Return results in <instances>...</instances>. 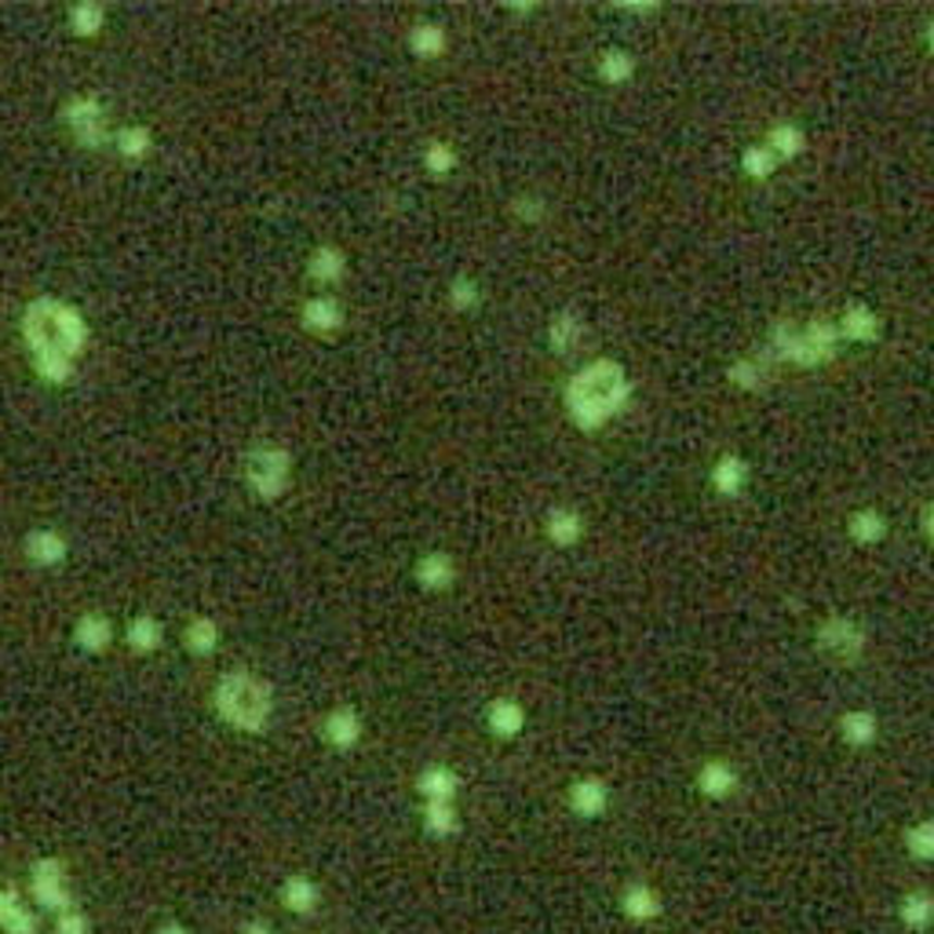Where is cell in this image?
Here are the masks:
<instances>
[{
  "instance_id": "cell-16",
  "label": "cell",
  "mask_w": 934,
  "mask_h": 934,
  "mask_svg": "<svg viewBox=\"0 0 934 934\" xmlns=\"http://www.w3.org/2000/svg\"><path fill=\"white\" fill-rule=\"evenodd\" d=\"M585 534H588V522H585V515H580L577 508L559 504V508H551L545 515V537H548L551 548L570 551V548H577L580 540H585Z\"/></svg>"
},
{
  "instance_id": "cell-21",
  "label": "cell",
  "mask_w": 934,
  "mask_h": 934,
  "mask_svg": "<svg viewBox=\"0 0 934 934\" xmlns=\"http://www.w3.org/2000/svg\"><path fill=\"white\" fill-rule=\"evenodd\" d=\"M741 778L734 770V763L727 759H705L698 767V792L705 799H730L738 792Z\"/></svg>"
},
{
  "instance_id": "cell-46",
  "label": "cell",
  "mask_w": 934,
  "mask_h": 934,
  "mask_svg": "<svg viewBox=\"0 0 934 934\" xmlns=\"http://www.w3.org/2000/svg\"><path fill=\"white\" fill-rule=\"evenodd\" d=\"M241 934H274V931H270L264 920H248L245 927H241Z\"/></svg>"
},
{
  "instance_id": "cell-35",
  "label": "cell",
  "mask_w": 934,
  "mask_h": 934,
  "mask_svg": "<svg viewBox=\"0 0 934 934\" xmlns=\"http://www.w3.org/2000/svg\"><path fill=\"white\" fill-rule=\"evenodd\" d=\"M620 909H625L628 920L650 923V920H657L661 898H657V891L650 887V883H628V887L620 891Z\"/></svg>"
},
{
  "instance_id": "cell-10",
  "label": "cell",
  "mask_w": 934,
  "mask_h": 934,
  "mask_svg": "<svg viewBox=\"0 0 934 934\" xmlns=\"http://www.w3.org/2000/svg\"><path fill=\"white\" fill-rule=\"evenodd\" d=\"M318 734L333 752H350L358 749L361 734H366V722H361V712L355 705H333L321 716Z\"/></svg>"
},
{
  "instance_id": "cell-43",
  "label": "cell",
  "mask_w": 934,
  "mask_h": 934,
  "mask_svg": "<svg viewBox=\"0 0 934 934\" xmlns=\"http://www.w3.org/2000/svg\"><path fill=\"white\" fill-rule=\"evenodd\" d=\"M88 931H92V923H88V917L77 906L55 917V934H88Z\"/></svg>"
},
{
  "instance_id": "cell-2",
  "label": "cell",
  "mask_w": 934,
  "mask_h": 934,
  "mask_svg": "<svg viewBox=\"0 0 934 934\" xmlns=\"http://www.w3.org/2000/svg\"><path fill=\"white\" fill-rule=\"evenodd\" d=\"M631 401L628 369L617 358H591L562 387V409L577 431H602Z\"/></svg>"
},
{
  "instance_id": "cell-22",
  "label": "cell",
  "mask_w": 934,
  "mask_h": 934,
  "mask_svg": "<svg viewBox=\"0 0 934 934\" xmlns=\"http://www.w3.org/2000/svg\"><path fill=\"white\" fill-rule=\"evenodd\" d=\"M110 146H114V154L120 161H128V165H139V161H146L150 154H154V132L143 125V120H128V125H117L114 128V139H110Z\"/></svg>"
},
{
  "instance_id": "cell-11",
  "label": "cell",
  "mask_w": 934,
  "mask_h": 934,
  "mask_svg": "<svg viewBox=\"0 0 934 934\" xmlns=\"http://www.w3.org/2000/svg\"><path fill=\"white\" fill-rule=\"evenodd\" d=\"M69 636H74V647L80 654L99 657V654H110V647L117 642V625L103 610H85V614L74 620V631H69Z\"/></svg>"
},
{
  "instance_id": "cell-12",
  "label": "cell",
  "mask_w": 934,
  "mask_h": 934,
  "mask_svg": "<svg viewBox=\"0 0 934 934\" xmlns=\"http://www.w3.org/2000/svg\"><path fill=\"white\" fill-rule=\"evenodd\" d=\"M69 555L66 534H59L55 526H34L23 534V559L37 570H55L63 566Z\"/></svg>"
},
{
  "instance_id": "cell-33",
  "label": "cell",
  "mask_w": 934,
  "mask_h": 934,
  "mask_svg": "<svg viewBox=\"0 0 934 934\" xmlns=\"http://www.w3.org/2000/svg\"><path fill=\"white\" fill-rule=\"evenodd\" d=\"M767 376H770V366H767V358L763 355H741V358H734L727 366V380H730V387H738V391H763L767 387Z\"/></svg>"
},
{
  "instance_id": "cell-17",
  "label": "cell",
  "mask_w": 934,
  "mask_h": 934,
  "mask_svg": "<svg viewBox=\"0 0 934 934\" xmlns=\"http://www.w3.org/2000/svg\"><path fill=\"white\" fill-rule=\"evenodd\" d=\"M125 647L132 650L136 657H150L165 647V620L157 614H136L125 620V631H120Z\"/></svg>"
},
{
  "instance_id": "cell-1",
  "label": "cell",
  "mask_w": 934,
  "mask_h": 934,
  "mask_svg": "<svg viewBox=\"0 0 934 934\" xmlns=\"http://www.w3.org/2000/svg\"><path fill=\"white\" fill-rule=\"evenodd\" d=\"M18 336H23L29 373L52 387H63L77 376L80 355H85L92 329H88L85 310L63 296L40 293L23 307L18 318Z\"/></svg>"
},
{
  "instance_id": "cell-32",
  "label": "cell",
  "mask_w": 934,
  "mask_h": 934,
  "mask_svg": "<svg viewBox=\"0 0 934 934\" xmlns=\"http://www.w3.org/2000/svg\"><path fill=\"white\" fill-rule=\"evenodd\" d=\"M0 931L4 934H37V917L29 912L23 895L12 887H0Z\"/></svg>"
},
{
  "instance_id": "cell-47",
  "label": "cell",
  "mask_w": 934,
  "mask_h": 934,
  "mask_svg": "<svg viewBox=\"0 0 934 934\" xmlns=\"http://www.w3.org/2000/svg\"><path fill=\"white\" fill-rule=\"evenodd\" d=\"M154 934H190L183 923H176V920H168V923H161V927L154 931Z\"/></svg>"
},
{
  "instance_id": "cell-44",
  "label": "cell",
  "mask_w": 934,
  "mask_h": 934,
  "mask_svg": "<svg viewBox=\"0 0 934 934\" xmlns=\"http://www.w3.org/2000/svg\"><path fill=\"white\" fill-rule=\"evenodd\" d=\"M920 529H923V537H927L931 545H934V500L920 511Z\"/></svg>"
},
{
  "instance_id": "cell-30",
  "label": "cell",
  "mask_w": 934,
  "mask_h": 934,
  "mask_svg": "<svg viewBox=\"0 0 934 934\" xmlns=\"http://www.w3.org/2000/svg\"><path fill=\"white\" fill-rule=\"evenodd\" d=\"M278 898H281V906L293 912V917H310V912L318 909V901H321V891H318L315 880L304 877V872H293V877L281 880Z\"/></svg>"
},
{
  "instance_id": "cell-45",
  "label": "cell",
  "mask_w": 934,
  "mask_h": 934,
  "mask_svg": "<svg viewBox=\"0 0 934 934\" xmlns=\"http://www.w3.org/2000/svg\"><path fill=\"white\" fill-rule=\"evenodd\" d=\"M617 12H628V15H654L657 4H617Z\"/></svg>"
},
{
  "instance_id": "cell-41",
  "label": "cell",
  "mask_w": 934,
  "mask_h": 934,
  "mask_svg": "<svg viewBox=\"0 0 934 934\" xmlns=\"http://www.w3.org/2000/svg\"><path fill=\"white\" fill-rule=\"evenodd\" d=\"M906 850L917 861H934V818H923L906 829Z\"/></svg>"
},
{
  "instance_id": "cell-40",
  "label": "cell",
  "mask_w": 934,
  "mask_h": 934,
  "mask_svg": "<svg viewBox=\"0 0 934 934\" xmlns=\"http://www.w3.org/2000/svg\"><path fill=\"white\" fill-rule=\"evenodd\" d=\"M457 829H460L457 803H424V832L446 840V836H453Z\"/></svg>"
},
{
  "instance_id": "cell-3",
  "label": "cell",
  "mask_w": 934,
  "mask_h": 934,
  "mask_svg": "<svg viewBox=\"0 0 934 934\" xmlns=\"http://www.w3.org/2000/svg\"><path fill=\"white\" fill-rule=\"evenodd\" d=\"M213 708L227 727L241 734H264L274 719V687L248 668H230L216 679L213 687Z\"/></svg>"
},
{
  "instance_id": "cell-8",
  "label": "cell",
  "mask_w": 934,
  "mask_h": 934,
  "mask_svg": "<svg viewBox=\"0 0 934 934\" xmlns=\"http://www.w3.org/2000/svg\"><path fill=\"white\" fill-rule=\"evenodd\" d=\"M29 898L48 912H66L74 909V891H69L66 861L63 858H37L29 866Z\"/></svg>"
},
{
  "instance_id": "cell-48",
  "label": "cell",
  "mask_w": 934,
  "mask_h": 934,
  "mask_svg": "<svg viewBox=\"0 0 934 934\" xmlns=\"http://www.w3.org/2000/svg\"><path fill=\"white\" fill-rule=\"evenodd\" d=\"M923 48H927V52L934 55V18L927 26H923Z\"/></svg>"
},
{
  "instance_id": "cell-18",
  "label": "cell",
  "mask_w": 934,
  "mask_h": 934,
  "mask_svg": "<svg viewBox=\"0 0 934 934\" xmlns=\"http://www.w3.org/2000/svg\"><path fill=\"white\" fill-rule=\"evenodd\" d=\"M708 486L727 500L741 497L749 489V460L738 457V453L716 457V464L708 468Z\"/></svg>"
},
{
  "instance_id": "cell-19",
  "label": "cell",
  "mask_w": 934,
  "mask_h": 934,
  "mask_svg": "<svg viewBox=\"0 0 934 934\" xmlns=\"http://www.w3.org/2000/svg\"><path fill=\"white\" fill-rule=\"evenodd\" d=\"M406 48L413 52V59H420V63L442 59V55L449 52V29L442 26V23H435V18H420V23L409 26Z\"/></svg>"
},
{
  "instance_id": "cell-15",
  "label": "cell",
  "mask_w": 934,
  "mask_h": 934,
  "mask_svg": "<svg viewBox=\"0 0 934 934\" xmlns=\"http://www.w3.org/2000/svg\"><path fill=\"white\" fill-rule=\"evenodd\" d=\"M836 329H840L843 344H861V347L877 344V340L883 336V321H880V315L869 304H847V307H843V315L836 318Z\"/></svg>"
},
{
  "instance_id": "cell-24",
  "label": "cell",
  "mask_w": 934,
  "mask_h": 934,
  "mask_svg": "<svg viewBox=\"0 0 934 934\" xmlns=\"http://www.w3.org/2000/svg\"><path fill=\"white\" fill-rule=\"evenodd\" d=\"M545 340H548L551 355H570V350H577L585 344V318H580L577 310H559V315H551L548 321Z\"/></svg>"
},
{
  "instance_id": "cell-13",
  "label": "cell",
  "mask_w": 934,
  "mask_h": 934,
  "mask_svg": "<svg viewBox=\"0 0 934 934\" xmlns=\"http://www.w3.org/2000/svg\"><path fill=\"white\" fill-rule=\"evenodd\" d=\"M344 278H347V253L336 245V241H321V245L310 248L307 281L318 289V293H329V289L344 285Z\"/></svg>"
},
{
  "instance_id": "cell-6",
  "label": "cell",
  "mask_w": 934,
  "mask_h": 934,
  "mask_svg": "<svg viewBox=\"0 0 934 934\" xmlns=\"http://www.w3.org/2000/svg\"><path fill=\"white\" fill-rule=\"evenodd\" d=\"M59 125L66 128L69 139H74L80 150H103L110 146V139H114L103 99L88 95V92H74L63 99V106H59Z\"/></svg>"
},
{
  "instance_id": "cell-9",
  "label": "cell",
  "mask_w": 934,
  "mask_h": 934,
  "mask_svg": "<svg viewBox=\"0 0 934 934\" xmlns=\"http://www.w3.org/2000/svg\"><path fill=\"white\" fill-rule=\"evenodd\" d=\"M299 325L310 336H336L347 325V307L336 293H310L299 304Z\"/></svg>"
},
{
  "instance_id": "cell-26",
  "label": "cell",
  "mask_w": 934,
  "mask_h": 934,
  "mask_svg": "<svg viewBox=\"0 0 934 934\" xmlns=\"http://www.w3.org/2000/svg\"><path fill=\"white\" fill-rule=\"evenodd\" d=\"M636 69H639V59L631 55L628 48H620V44L602 48V52L596 55V77H599L606 88L628 85V80L636 77Z\"/></svg>"
},
{
  "instance_id": "cell-20",
  "label": "cell",
  "mask_w": 934,
  "mask_h": 934,
  "mask_svg": "<svg viewBox=\"0 0 934 934\" xmlns=\"http://www.w3.org/2000/svg\"><path fill=\"white\" fill-rule=\"evenodd\" d=\"M486 730L500 741H515L526 730V708L515 698H494L486 705Z\"/></svg>"
},
{
  "instance_id": "cell-39",
  "label": "cell",
  "mask_w": 934,
  "mask_h": 934,
  "mask_svg": "<svg viewBox=\"0 0 934 934\" xmlns=\"http://www.w3.org/2000/svg\"><path fill=\"white\" fill-rule=\"evenodd\" d=\"M901 920H906L909 931H923L934 923V898L927 895V891H909L906 898H901Z\"/></svg>"
},
{
  "instance_id": "cell-7",
  "label": "cell",
  "mask_w": 934,
  "mask_h": 934,
  "mask_svg": "<svg viewBox=\"0 0 934 934\" xmlns=\"http://www.w3.org/2000/svg\"><path fill=\"white\" fill-rule=\"evenodd\" d=\"M815 642H818L821 654H826L829 661H836V665H855V661L866 654L869 636H866V628H861L855 617L829 614V617L818 620Z\"/></svg>"
},
{
  "instance_id": "cell-29",
  "label": "cell",
  "mask_w": 934,
  "mask_h": 934,
  "mask_svg": "<svg viewBox=\"0 0 934 934\" xmlns=\"http://www.w3.org/2000/svg\"><path fill=\"white\" fill-rule=\"evenodd\" d=\"M759 143L767 146L781 165H785V161H796L803 150H807V132H803L796 120H775Z\"/></svg>"
},
{
  "instance_id": "cell-31",
  "label": "cell",
  "mask_w": 934,
  "mask_h": 934,
  "mask_svg": "<svg viewBox=\"0 0 934 934\" xmlns=\"http://www.w3.org/2000/svg\"><path fill=\"white\" fill-rule=\"evenodd\" d=\"M836 730L850 749H869L872 741L880 738V719H877V712H869V708H847L840 716Z\"/></svg>"
},
{
  "instance_id": "cell-28",
  "label": "cell",
  "mask_w": 934,
  "mask_h": 934,
  "mask_svg": "<svg viewBox=\"0 0 934 934\" xmlns=\"http://www.w3.org/2000/svg\"><path fill=\"white\" fill-rule=\"evenodd\" d=\"M887 534H891V522H887V515H883L880 508H858V511H850V519H847V537L855 540L858 548H877V545H883V540H887Z\"/></svg>"
},
{
  "instance_id": "cell-36",
  "label": "cell",
  "mask_w": 934,
  "mask_h": 934,
  "mask_svg": "<svg viewBox=\"0 0 934 934\" xmlns=\"http://www.w3.org/2000/svg\"><path fill=\"white\" fill-rule=\"evenodd\" d=\"M738 168H741V176H749L752 183H763V179H770L781 168V161L770 154L767 146L763 143H749L745 150H741V157H738Z\"/></svg>"
},
{
  "instance_id": "cell-42",
  "label": "cell",
  "mask_w": 934,
  "mask_h": 934,
  "mask_svg": "<svg viewBox=\"0 0 934 934\" xmlns=\"http://www.w3.org/2000/svg\"><path fill=\"white\" fill-rule=\"evenodd\" d=\"M511 205V216L519 219V223H540V219H545V201H540L537 194H515L508 201Z\"/></svg>"
},
{
  "instance_id": "cell-34",
  "label": "cell",
  "mask_w": 934,
  "mask_h": 934,
  "mask_svg": "<svg viewBox=\"0 0 934 934\" xmlns=\"http://www.w3.org/2000/svg\"><path fill=\"white\" fill-rule=\"evenodd\" d=\"M106 18H110V12L99 4V0H80V4H74L66 12V26H69V34H74V37L92 40V37H99L106 29Z\"/></svg>"
},
{
  "instance_id": "cell-37",
  "label": "cell",
  "mask_w": 934,
  "mask_h": 934,
  "mask_svg": "<svg viewBox=\"0 0 934 934\" xmlns=\"http://www.w3.org/2000/svg\"><path fill=\"white\" fill-rule=\"evenodd\" d=\"M457 161H460L457 150H453V143H446V139H431V143L424 146V154H420V165H424V172H427L431 179L453 176Z\"/></svg>"
},
{
  "instance_id": "cell-14",
  "label": "cell",
  "mask_w": 934,
  "mask_h": 934,
  "mask_svg": "<svg viewBox=\"0 0 934 934\" xmlns=\"http://www.w3.org/2000/svg\"><path fill=\"white\" fill-rule=\"evenodd\" d=\"M460 570H457V559L449 555V551H424V555H417L413 562V580L420 591H431V596H442V591H449L457 585Z\"/></svg>"
},
{
  "instance_id": "cell-27",
  "label": "cell",
  "mask_w": 934,
  "mask_h": 934,
  "mask_svg": "<svg viewBox=\"0 0 934 934\" xmlns=\"http://www.w3.org/2000/svg\"><path fill=\"white\" fill-rule=\"evenodd\" d=\"M566 803L577 818H599L610 803V789L602 778H577L566 792Z\"/></svg>"
},
{
  "instance_id": "cell-23",
  "label": "cell",
  "mask_w": 934,
  "mask_h": 934,
  "mask_svg": "<svg viewBox=\"0 0 934 934\" xmlns=\"http://www.w3.org/2000/svg\"><path fill=\"white\" fill-rule=\"evenodd\" d=\"M223 642V628L213 614H194L183 625V650L190 657H213Z\"/></svg>"
},
{
  "instance_id": "cell-5",
  "label": "cell",
  "mask_w": 934,
  "mask_h": 934,
  "mask_svg": "<svg viewBox=\"0 0 934 934\" xmlns=\"http://www.w3.org/2000/svg\"><path fill=\"white\" fill-rule=\"evenodd\" d=\"M241 478H245L248 494L264 504H278L293 486V453L281 442H256L248 449L245 464H241Z\"/></svg>"
},
{
  "instance_id": "cell-25",
  "label": "cell",
  "mask_w": 934,
  "mask_h": 934,
  "mask_svg": "<svg viewBox=\"0 0 934 934\" xmlns=\"http://www.w3.org/2000/svg\"><path fill=\"white\" fill-rule=\"evenodd\" d=\"M457 789H460V778L446 763H431V767H424L417 775V792L424 803H453Z\"/></svg>"
},
{
  "instance_id": "cell-38",
  "label": "cell",
  "mask_w": 934,
  "mask_h": 934,
  "mask_svg": "<svg viewBox=\"0 0 934 934\" xmlns=\"http://www.w3.org/2000/svg\"><path fill=\"white\" fill-rule=\"evenodd\" d=\"M446 304L453 315H471L482 304V285L471 274H457L446 289Z\"/></svg>"
},
{
  "instance_id": "cell-4",
  "label": "cell",
  "mask_w": 934,
  "mask_h": 934,
  "mask_svg": "<svg viewBox=\"0 0 934 934\" xmlns=\"http://www.w3.org/2000/svg\"><path fill=\"white\" fill-rule=\"evenodd\" d=\"M840 329L832 318H810V321H792L778 318L767 333L770 358L789 361L796 369H818L829 366L840 350Z\"/></svg>"
}]
</instances>
